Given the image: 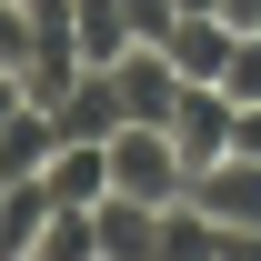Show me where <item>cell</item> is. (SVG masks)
Returning a JSON list of instances; mask_svg holds the SVG:
<instances>
[{
  "instance_id": "cell-1",
  "label": "cell",
  "mask_w": 261,
  "mask_h": 261,
  "mask_svg": "<svg viewBox=\"0 0 261 261\" xmlns=\"http://www.w3.org/2000/svg\"><path fill=\"white\" fill-rule=\"evenodd\" d=\"M111 191L151 201V211H171V201H191V161H181V141H171V121H121V130H111Z\"/></svg>"
},
{
  "instance_id": "cell-2",
  "label": "cell",
  "mask_w": 261,
  "mask_h": 261,
  "mask_svg": "<svg viewBox=\"0 0 261 261\" xmlns=\"http://www.w3.org/2000/svg\"><path fill=\"white\" fill-rule=\"evenodd\" d=\"M191 201L221 231H241V251H261V161L251 151H221L211 171H191Z\"/></svg>"
},
{
  "instance_id": "cell-3",
  "label": "cell",
  "mask_w": 261,
  "mask_h": 261,
  "mask_svg": "<svg viewBox=\"0 0 261 261\" xmlns=\"http://www.w3.org/2000/svg\"><path fill=\"white\" fill-rule=\"evenodd\" d=\"M231 121H241L231 81H181V100H171V141H181L191 171H211V161L231 151Z\"/></svg>"
},
{
  "instance_id": "cell-4",
  "label": "cell",
  "mask_w": 261,
  "mask_h": 261,
  "mask_svg": "<svg viewBox=\"0 0 261 261\" xmlns=\"http://www.w3.org/2000/svg\"><path fill=\"white\" fill-rule=\"evenodd\" d=\"M161 50H171V70H181V81H231L241 20H221V10H181V20L161 31Z\"/></svg>"
},
{
  "instance_id": "cell-5",
  "label": "cell",
  "mask_w": 261,
  "mask_h": 261,
  "mask_svg": "<svg viewBox=\"0 0 261 261\" xmlns=\"http://www.w3.org/2000/svg\"><path fill=\"white\" fill-rule=\"evenodd\" d=\"M50 111H61V141H111V130L130 121V100H121V70H111V61H91V70H81V81L61 91V100H50Z\"/></svg>"
},
{
  "instance_id": "cell-6",
  "label": "cell",
  "mask_w": 261,
  "mask_h": 261,
  "mask_svg": "<svg viewBox=\"0 0 261 261\" xmlns=\"http://www.w3.org/2000/svg\"><path fill=\"white\" fill-rule=\"evenodd\" d=\"M50 151H61V111H50V100H20V111L0 121V191H10V181H40Z\"/></svg>"
},
{
  "instance_id": "cell-7",
  "label": "cell",
  "mask_w": 261,
  "mask_h": 261,
  "mask_svg": "<svg viewBox=\"0 0 261 261\" xmlns=\"http://www.w3.org/2000/svg\"><path fill=\"white\" fill-rule=\"evenodd\" d=\"M121 100H130V121H171V100H181V70H171V50L161 40H130L121 61Z\"/></svg>"
},
{
  "instance_id": "cell-8",
  "label": "cell",
  "mask_w": 261,
  "mask_h": 261,
  "mask_svg": "<svg viewBox=\"0 0 261 261\" xmlns=\"http://www.w3.org/2000/svg\"><path fill=\"white\" fill-rule=\"evenodd\" d=\"M40 181H50V201H70V211H100V201H111V141H61Z\"/></svg>"
},
{
  "instance_id": "cell-9",
  "label": "cell",
  "mask_w": 261,
  "mask_h": 261,
  "mask_svg": "<svg viewBox=\"0 0 261 261\" xmlns=\"http://www.w3.org/2000/svg\"><path fill=\"white\" fill-rule=\"evenodd\" d=\"M91 221H100V261H161V211H151V201L111 191Z\"/></svg>"
},
{
  "instance_id": "cell-10",
  "label": "cell",
  "mask_w": 261,
  "mask_h": 261,
  "mask_svg": "<svg viewBox=\"0 0 261 261\" xmlns=\"http://www.w3.org/2000/svg\"><path fill=\"white\" fill-rule=\"evenodd\" d=\"M161 261H241V231H221L201 201H171L161 211Z\"/></svg>"
},
{
  "instance_id": "cell-11",
  "label": "cell",
  "mask_w": 261,
  "mask_h": 261,
  "mask_svg": "<svg viewBox=\"0 0 261 261\" xmlns=\"http://www.w3.org/2000/svg\"><path fill=\"white\" fill-rule=\"evenodd\" d=\"M50 181H10L0 191V261H20V251H40V231H50Z\"/></svg>"
},
{
  "instance_id": "cell-12",
  "label": "cell",
  "mask_w": 261,
  "mask_h": 261,
  "mask_svg": "<svg viewBox=\"0 0 261 261\" xmlns=\"http://www.w3.org/2000/svg\"><path fill=\"white\" fill-rule=\"evenodd\" d=\"M70 31H81V61H121L130 40V0H70Z\"/></svg>"
},
{
  "instance_id": "cell-13",
  "label": "cell",
  "mask_w": 261,
  "mask_h": 261,
  "mask_svg": "<svg viewBox=\"0 0 261 261\" xmlns=\"http://www.w3.org/2000/svg\"><path fill=\"white\" fill-rule=\"evenodd\" d=\"M181 10H221V0H181Z\"/></svg>"
}]
</instances>
